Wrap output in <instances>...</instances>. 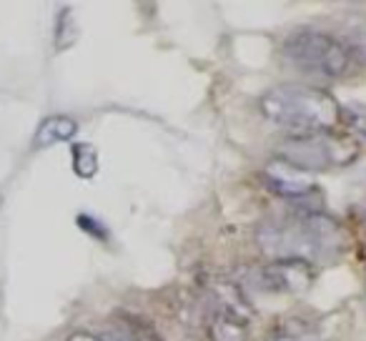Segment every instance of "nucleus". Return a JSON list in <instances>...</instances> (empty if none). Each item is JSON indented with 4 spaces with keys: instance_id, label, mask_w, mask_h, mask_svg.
Masks as SVG:
<instances>
[{
    "instance_id": "obj_1",
    "label": "nucleus",
    "mask_w": 366,
    "mask_h": 341,
    "mask_svg": "<svg viewBox=\"0 0 366 341\" xmlns=\"http://www.w3.org/2000/svg\"><path fill=\"white\" fill-rule=\"evenodd\" d=\"M259 249L271 261H299V264H331L346 251V231L334 216L321 211L271 219L256 231Z\"/></svg>"
},
{
    "instance_id": "obj_2",
    "label": "nucleus",
    "mask_w": 366,
    "mask_h": 341,
    "mask_svg": "<svg viewBox=\"0 0 366 341\" xmlns=\"http://www.w3.org/2000/svg\"><path fill=\"white\" fill-rule=\"evenodd\" d=\"M261 113L266 121L289 131V136L329 133L339 126L341 106L324 88L304 83H281L261 96Z\"/></svg>"
},
{
    "instance_id": "obj_3",
    "label": "nucleus",
    "mask_w": 366,
    "mask_h": 341,
    "mask_svg": "<svg viewBox=\"0 0 366 341\" xmlns=\"http://www.w3.org/2000/svg\"><path fill=\"white\" fill-rule=\"evenodd\" d=\"M281 56L291 68L316 78H341L351 71L359 53L351 41L326 31H294L281 46Z\"/></svg>"
},
{
    "instance_id": "obj_4",
    "label": "nucleus",
    "mask_w": 366,
    "mask_h": 341,
    "mask_svg": "<svg viewBox=\"0 0 366 341\" xmlns=\"http://www.w3.org/2000/svg\"><path fill=\"white\" fill-rule=\"evenodd\" d=\"M276 153H279L276 158L304 174H321V171L354 163L359 148L354 138L339 136V133H304V136H286Z\"/></svg>"
},
{
    "instance_id": "obj_5",
    "label": "nucleus",
    "mask_w": 366,
    "mask_h": 341,
    "mask_svg": "<svg viewBox=\"0 0 366 341\" xmlns=\"http://www.w3.org/2000/svg\"><path fill=\"white\" fill-rule=\"evenodd\" d=\"M254 281L266 294H304L314 284V269L299 261H269V266L256 269Z\"/></svg>"
},
{
    "instance_id": "obj_6",
    "label": "nucleus",
    "mask_w": 366,
    "mask_h": 341,
    "mask_svg": "<svg viewBox=\"0 0 366 341\" xmlns=\"http://www.w3.org/2000/svg\"><path fill=\"white\" fill-rule=\"evenodd\" d=\"M266 186H269L274 194L284 196V199H291L296 204H309L311 199H319V186L314 184L309 174L299 171V168L289 166L281 158H274V161L266 166L264 171Z\"/></svg>"
},
{
    "instance_id": "obj_7",
    "label": "nucleus",
    "mask_w": 366,
    "mask_h": 341,
    "mask_svg": "<svg viewBox=\"0 0 366 341\" xmlns=\"http://www.w3.org/2000/svg\"><path fill=\"white\" fill-rule=\"evenodd\" d=\"M211 341H246L249 334V309L236 291L221 296L219 309L209 326Z\"/></svg>"
},
{
    "instance_id": "obj_8",
    "label": "nucleus",
    "mask_w": 366,
    "mask_h": 341,
    "mask_svg": "<svg viewBox=\"0 0 366 341\" xmlns=\"http://www.w3.org/2000/svg\"><path fill=\"white\" fill-rule=\"evenodd\" d=\"M76 133H78V123L73 121L71 116L56 113V116L43 118L41 126L36 128L33 148H48V146H56V143H66V141H71Z\"/></svg>"
},
{
    "instance_id": "obj_9",
    "label": "nucleus",
    "mask_w": 366,
    "mask_h": 341,
    "mask_svg": "<svg viewBox=\"0 0 366 341\" xmlns=\"http://www.w3.org/2000/svg\"><path fill=\"white\" fill-rule=\"evenodd\" d=\"M106 341H161L141 319L136 316H121L116 321V329Z\"/></svg>"
},
{
    "instance_id": "obj_10",
    "label": "nucleus",
    "mask_w": 366,
    "mask_h": 341,
    "mask_svg": "<svg viewBox=\"0 0 366 341\" xmlns=\"http://www.w3.org/2000/svg\"><path fill=\"white\" fill-rule=\"evenodd\" d=\"M73 171L81 179H93L98 174V151L91 143H76L73 146Z\"/></svg>"
},
{
    "instance_id": "obj_11",
    "label": "nucleus",
    "mask_w": 366,
    "mask_h": 341,
    "mask_svg": "<svg viewBox=\"0 0 366 341\" xmlns=\"http://www.w3.org/2000/svg\"><path fill=\"white\" fill-rule=\"evenodd\" d=\"M78 41V23L71 8H63L56 23V51H66Z\"/></svg>"
},
{
    "instance_id": "obj_12",
    "label": "nucleus",
    "mask_w": 366,
    "mask_h": 341,
    "mask_svg": "<svg viewBox=\"0 0 366 341\" xmlns=\"http://www.w3.org/2000/svg\"><path fill=\"white\" fill-rule=\"evenodd\" d=\"M341 118H346L351 131L366 143V106L364 103H351V106L341 108Z\"/></svg>"
},
{
    "instance_id": "obj_13",
    "label": "nucleus",
    "mask_w": 366,
    "mask_h": 341,
    "mask_svg": "<svg viewBox=\"0 0 366 341\" xmlns=\"http://www.w3.org/2000/svg\"><path fill=\"white\" fill-rule=\"evenodd\" d=\"M78 226H81V229H86L91 236H96V239H106V229H103L96 219H91V216H86V214L78 216Z\"/></svg>"
},
{
    "instance_id": "obj_14",
    "label": "nucleus",
    "mask_w": 366,
    "mask_h": 341,
    "mask_svg": "<svg viewBox=\"0 0 366 341\" xmlns=\"http://www.w3.org/2000/svg\"><path fill=\"white\" fill-rule=\"evenodd\" d=\"M66 341H106V339H101V336H96V334H88V331H76V334H71Z\"/></svg>"
},
{
    "instance_id": "obj_15",
    "label": "nucleus",
    "mask_w": 366,
    "mask_h": 341,
    "mask_svg": "<svg viewBox=\"0 0 366 341\" xmlns=\"http://www.w3.org/2000/svg\"><path fill=\"white\" fill-rule=\"evenodd\" d=\"M269 341H309V339H304V336H296V334H279V336H274V339H269Z\"/></svg>"
}]
</instances>
